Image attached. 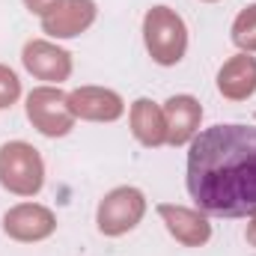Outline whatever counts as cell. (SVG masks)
<instances>
[{"label": "cell", "instance_id": "1", "mask_svg": "<svg viewBox=\"0 0 256 256\" xmlns=\"http://www.w3.org/2000/svg\"><path fill=\"white\" fill-rule=\"evenodd\" d=\"M185 185L200 212L248 218L256 212V128L218 122L188 143Z\"/></svg>", "mask_w": 256, "mask_h": 256}, {"label": "cell", "instance_id": "2", "mask_svg": "<svg viewBox=\"0 0 256 256\" xmlns=\"http://www.w3.org/2000/svg\"><path fill=\"white\" fill-rule=\"evenodd\" d=\"M188 24L173 6H152L143 15V45L155 66H179L188 54Z\"/></svg>", "mask_w": 256, "mask_h": 256}, {"label": "cell", "instance_id": "3", "mask_svg": "<svg viewBox=\"0 0 256 256\" xmlns=\"http://www.w3.org/2000/svg\"><path fill=\"white\" fill-rule=\"evenodd\" d=\"M0 188L12 196L33 200L45 188V158L27 140H9L0 146Z\"/></svg>", "mask_w": 256, "mask_h": 256}, {"label": "cell", "instance_id": "4", "mask_svg": "<svg viewBox=\"0 0 256 256\" xmlns=\"http://www.w3.org/2000/svg\"><path fill=\"white\" fill-rule=\"evenodd\" d=\"M146 194L134 185H120V188H110L98 200V208H96V230L104 236V238H122L131 230L140 226V220L146 218Z\"/></svg>", "mask_w": 256, "mask_h": 256}, {"label": "cell", "instance_id": "5", "mask_svg": "<svg viewBox=\"0 0 256 256\" xmlns=\"http://www.w3.org/2000/svg\"><path fill=\"white\" fill-rule=\"evenodd\" d=\"M24 114H27V122L36 128L42 137H66L72 134L74 128V114L68 108V92H63L60 86H51V84H42V86H33L24 98Z\"/></svg>", "mask_w": 256, "mask_h": 256}, {"label": "cell", "instance_id": "6", "mask_svg": "<svg viewBox=\"0 0 256 256\" xmlns=\"http://www.w3.org/2000/svg\"><path fill=\"white\" fill-rule=\"evenodd\" d=\"M0 230H3V236L9 242L39 244V242H48L57 232V214L42 202L24 200V202H15V206H9L3 212Z\"/></svg>", "mask_w": 256, "mask_h": 256}, {"label": "cell", "instance_id": "7", "mask_svg": "<svg viewBox=\"0 0 256 256\" xmlns=\"http://www.w3.org/2000/svg\"><path fill=\"white\" fill-rule=\"evenodd\" d=\"M21 66L36 80H45L51 86H60L74 72L72 54L63 45H57L54 39H27L24 48H21Z\"/></svg>", "mask_w": 256, "mask_h": 256}, {"label": "cell", "instance_id": "8", "mask_svg": "<svg viewBox=\"0 0 256 256\" xmlns=\"http://www.w3.org/2000/svg\"><path fill=\"white\" fill-rule=\"evenodd\" d=\"M98 18V6L96 0H57L42 18L39 27L48 39L66 42V39H78L80 33H86Z\"/></svg>", "mask_w": 256, "mask_h": 256}, {"label": "cell", "instance_id": "9", "mask_svg": "<svg viewBox=\"0 0 256 256\" xmlns=\"http://www.w3.org/2000/svg\"><path fill=\"white\" fill-rule=\"evenodd\" d=\"M164 230L170 232V238H176L182 248H202L212 238V220L206 212L188 208L179 202H158L155 206Z\"/></svg>", "mask_w": 256, "mask_h": 256}, {"label": "cell", "instance_id": "10", "mask_svg": "<svg viewBox=\"0 0 256 256\" xmlns=\"http://www.w3.org/2000/svg\"><path fill=\"white\" fill-rule=\"evenodd\" d=\"M68 108L80 122H116L126 116V98L108 86H78L68 92Z\"/></svg>", "mask_w": 256, "mask_h": 256}, {"label": "cell", "instance_id": "11", "mask_svg": "<svg viewBox=\"0 0 256 256\" xmlns=\"http://www.w3.org/2000/svg\"><path fill=\"white\" fill-rule=\"evenodd\" d=\"M164 116H167V146H188L194 137L200 134V122H202V104L196 96L179 92L170 96L164 104Z\"/></svg>", "mask_w": 256, "mask_h": 256}, {"label": "cell", "instance_id": "12", "mask_svg": "<svg viewBox=\"0 0 256 256\" xmlns=\"http://www.w3.org/2000/svg\"><path fill=\"white\" fill-rule=\"evenodd\" d=\"M128 128H131V137L146 146V149H158V146H167V116H164V108L146 96L134 98L131 108H128Z\"/></svg>", "mask_w": 256, "mask_h": 256}, {"label": "cell", "instance_id": "13", "mask_svg": "<svg viewBox=\"0 0 256 256\" xmlns=\"http://www.w3.org/2000/svg\"><path fill=\"white\" fill-rule=\"evenodd\" d=\"M218 92L226 102H248L256 96V57L238 51L236 57H230L226 63L218 68Z\"/></svg>", "mask_w": 256, "mask_h": 256}, {"label": "cell", "instance_id": "14", "mask_svg": "<svg viewBox=\"0 0 256 256\" xmlns=\"http://www.w3.org/2000/svg\"><path fill=\"white\" fill-rule=\"evenodd\" d=\"M230 39H232V45H236L238 51L256 54V3L244 6V9L236 15V21H232V27H230Z\"/></svg>", "mask_w": 256, "mask_h": 256}, {"label": "cell", "instance_id": "15", "mask_svg": "<svg viewBox=\"0 0 256 256\" xmlns=\"http://www.w3.org/2000/svg\"><path fill=\"white\" fill-rule=\"evenodd\" d=\"M21 98V78L15 68L0 63V110H9Z\"/></svg>", "mask_w": 256, "mask_h": 256}, {"label": "cell", "instance_id": "16", "mask_svg": "<svg viewBox=\"0 0 256 256\" xmlns=\"http://www.w3.org/2000/svg\"><path fill=\"white\" fill-rule=\"evenodd\" d=\"M54 3H57V0H24L27 12H30V15H36V18H42V15H45Z\"/></svg>", "mask_w": 256, "mask_h": 256}, {"label": "cell", "instance_id": "17", "mask_svg": "<svg viewBox=\"0 0 256 256\" xmlns=\"http://www.w3.org/2000/svg\"><path fill=\"white\" fill-rule=\"evenodd\" d=\"M244 242L256 248V212L254 214H248V226H244Z\"/></svg>", "mask_w": 256, "mask_h": 256}, {"label": "cell", "instance_id": "18", "mask_svg": "<svg viewBox=\"0 0 256 256\" xmlns=\"http://www.w3.org/2000/svg\"><path fill=\"white\" fill-rule=\"evenodd\" d=\"M200 3H220V0H200Z\"/></svg>", "mask_w": 256, "mask_h": 256}, {"label": "cell", "instance_id": "19", "mask_svg": "<svg viewBox=\"0 0 256 256\" xmlns=\"http://www.w3.org/2000/svg\"><path fill=\"white\" fill-rule=\"evenodd\" d=\"M254 120H256V114H254Z\"/></svg>", "mask_w": 256, "mask_h": 256}]
</instances>
